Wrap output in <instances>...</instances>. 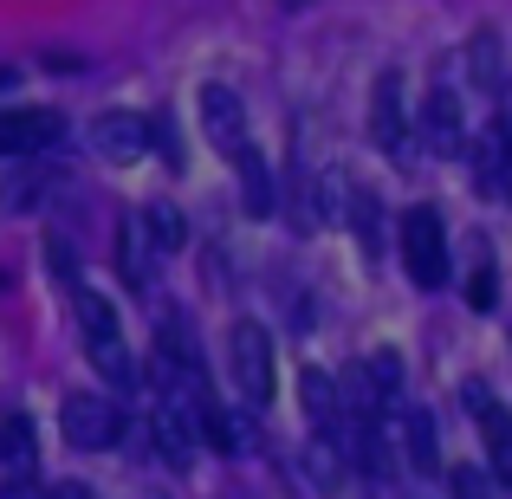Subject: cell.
Instances as JSON below:
<instances>
[{"label":"cell","instance_id":"5bb4252c","mask_svg":"<svg viewBox=\"0 0 512 499\" xmlns=\"http://www.w3.org/2000/svg\"><path fill=\"white\" fill-rule=\"evenodd\" d=\"M150 234L143 240H156V253H182L188 247V214L175 208V201H150V214H137Z\"/></svg>","mask_w":512,"mask_h":499},{"label":"cell","instance_id":"484cf974","mask_svg":"<svg viewBox=\"0 0 512 499\" xmlns=\"http://www.w3.org/2000/svg\"><path fill=\"white\" fill-rule=\"evenodd\" d=\"M46 499H98L85 487V480H59V487H46Z\"/></svg>","mask_w":512,"mask_h":499},{"label":"cell","instance_id":"8fae6325","mask_svg":"<svg viewBox=\"0 0 512 499\" xmlns=\"http://www.w3.org/2000/svg\"><path fill=\"white\" fill-rule=\"evenodd\" d=\"M299 402H305V415H312L318 441H331V448H338V435H344V422H338V383H331L325 370H305L299 376Z\"/></svg>","mask_w":512,"mask_h":499},{"label":"cell","instance_id":"7402d4cb","mask_svg":"<svg viewBox=\"0 0 512 499\" xmlns=\"http://www.w3.org/2000/svg\"><path fill=\"white\" fill-rule=\"evenodd\" d=\"M117 253H124V273L143 279V221H137V214L124 221V240H117Z\"/></svg>","mask_w":512,"mask_h":499},{"label":"cell","instance_id":"277c9868","mask_svg":"<svg viewBox=\"0 0 512 499\" xmlns=\"http://www.w3.org/2000/svg\"><path fill=\"white\" fill-rule=\"evenodd\" d=\"M227 363H234L240 396H247L253 409H266V396H273V344H266V331L260 325H234L227 331Z\"/></svg>","mask_w":512,"mask_h":499},{"label":"cell","instance_id":"52a82bcc","mask_svg":"<svg viewBox=\"0 0 512 499\" xmlns=\"http://www.w3.org/2000/svg\"><path fill=\"white\" fill-rule=\"evenodd\" d=\"M65 137L59 111H0V156H33Z\"/></svg>","mask_w":512,"mask_h":499},{"label":"cell","instance_id":"d6986e66","mask_svg":"<svg viewBox=\"0 0 512 499\" xmlns=\"http://www.w3.org/2000/svg\"><path fill=\"white\" fill-rule=\"evenodd\" d=\"M0 461H7L13 474L33 467V422H26V415H7V422H0Z\"/></svg>","mask_w":512,"mask_h":499},{"label":"cell","instance_id":"603a6c76","mask_svg":"<svg viewBox=\"0 0 512 499\" xmlns=\"http://www.w3.org/2000/svg\"><path fill=\"white\" fill-rule=\"evenodd\" d=\"M448 487H454V499H493V480L480 474V467H454Z\"/></svg>","mask_w":512,"mask_h":499},{"label":"cell","instance_id":"9c48e42d","mask_svg":"<svg viewBox=\"0 0 512 499\" xmlns=\"http://www.w3.org/2000/svg\"><path fill=\"white\" fill-rule=\"evenodd\" d=\"M370 137L389 156H409V117H402V78L396 72H383L370 91Z\"/></svg>","mask_w":512,"mask_h":499},{"label":"cell","instance_id":"7a4b0ae2","mask_svg":"<svg viewBox=\"0 0 512 499\" xmlns=\"http://www.w3.org/2000/svg\"><path fill=\"white\" fill-rule=\"evenodd\" d=\"M59 428H65V441H72V448L104 454V448H117V441H124V409H117L111 396H98V389H72V396L59 402Z\"/></svg>","mask_w":512,"mask_h":499},{"label":"cell","instance_id":"ba28073f","mask_svg":"<svg viewBox=\"0 0 512 499\" xmlns=\"http://www.w3.org/2000/svg\"><path fill=\"white\" fill-rule=\"evenodd\" d=\"M467 150H474L480 195H512V124H487L480 137H467Z\"/></svg>","mask_w":512,"mask_h":499},{"label":"cell","instance_id":"ac0fdd59","mask_svg":"<svg viewBox=\"0 0 512 499\" xmlns=\"http://www.w3.org/2000/svg\"><path fill=\"white\" fill-rule=\"evenodd\" d=\"M467 65H474V85H480V91H500V85H506L500 33H493V26H480V33H474V46H467Z\"/></svg>","mask_w":512,"mask_h":499},{"label":"cell","instance_id":"d4e9b609","mask_svg":"<svg viewBox=\"0 0 512 499\" xmlns=\"http://www.w3.org/2000/svg\"><path fill=\"white\" fill-rule=\"evenodd\" d=\"M0 499H46V493H39V487H33V480H26V474H13L7 487H0Z\"/></svg>","mask_w":512,"mask_h":499},{"label":"cell","instance_id":"44dd1931","mask_svg":"<svg viewBox=\"0 0 512 499\" xmlns=\"http://www.w3.org/2000/svg\"><path fill=\"white\" fill-rule=\"evenodd\" d=\"M39 195H46V175L20 169V175H13V182H7V195H0V201H7V208H33Z\"/></svg>","mask_w":512,"mask_h":499},{"label":"cell","instance_id":"8992f818","mask_svg":"<svg viewBox=\"0 0 512 499\" xmlns=\"http://www.w3.org/2000/svg\"><path fill=\"white\" fill-rule=\"evenodd\" d=\"M422 150L428 156H461L467 150V117H461V98L448 85H435L422 104Z\"/></svg>","mask_w":512,"mask_h":499},{"label":"cell","instance_id":"6da1fadb","mask_svg":"<svg viewBox=\"0 0 512 499\" xmlns=\"http://www.w3.org/2000/svg\"><path fill=\"white\" fill-rule=\"evenodd\" d=\"M72 305H78V331H85V357L98 363V376L111 389H137V363L124 350V331H117V312L104 292L91 286H72Z\"/></svg>","mask_w":512,"mask_h":499},{"label":"cell","instance_id":"e0dca14e","mask_svg":"<svg viewBox=\"0 0 512 499\" xmlns=\"http://www.w3.org/2000/svg\"><path fill=\"white\" fill-rule=\"evenodd\" d=\"M344 221L350 227H357V240H363V247H383V208H376V195H370V188H344Z\"/></svg>","mask_w":512,"mask_h":499},{"label":"cell","instance_id":"5b68a950","mask_svg":"<svg viewBox=\"0 0 512 499\" xmlns=\"http://www.w3.org/2000/svg\"><path fill=\"white\" fill-rule=\"evenodd\" d=\"M195 111H201V130H208L214 150L221 156H247V104H240L234 85H201Z\"/></svg>","mask_w":512,"mask_h":499},{"label":"cell","instance_id":"9a60e30c","mask_svg":"<svg viewBox=\"0 0 512 499\" xmlns=\"http://www.w3.org/2000/svg\"><path fill=\"white\" fill-rule=\"evenodd\" d=\"M363 376H370L376 409H396V415H402V357H396V350H376V357H363Z\"/></svg>","mask_w":512,"mask_h":499},{"label":"cell","instance_id":"7c38bea8","mask_svg":"<svg viewBox=\"0 0 512 499\" xmlns=\"http://www.w3.org/2000/svg\"><path fill=\"white\" fill-rule=\"evenodd\" d=\"M402 454H409L415 474H435L441 467V441H435V415L422 402H402Z\"/></svg>","mask_w":512,"mask_h":499},{"label":"cell","instance_id":"ffe728a7","mask_svg":"<svg viewBox=\"0 0 512 499\" xmlns=\"http://www.w3.org/2000/svg\"><path fill=\"white\" fill-rule=\"evenodd\" d=\"M493 299H500V279H493V260H480L474 273H467V305H474V312H493Z\"/></svg>","mask_w":512,"mask_h":499},{"label":"cell","instance_id":"cb8c5ba5","mask_svg":"<svg viewBox=\"0 0 512 499\" xmlns=\"http://www.w3.org/2000/svg\"><path fill=\"white\" fill-rule=\"evenodd\" d=\"M461 402H467L474 415H487V409H493V389H487V383H467V389H461Z\"/></svg>","mask_w":512,"mask_h":499},{"label":"cell","instance_id":"3957f363","mask_svg":"<svg viewBox=\"0 0 512 499\" xmlns=\"http://www.w3.org/2000/svg\"><path fill=\"white\" fill-rule=\"evenodd\" d=\"M402 260H409V279L422 292L448 286V234H441L435 208H409V221H402Z\"/></svg>","mask_w":512,"mask_h":499},{"label":"cell","instance_id":"4fadbf2b","mask_svg":"<svg viewBox=\"0 0 512 499\" xmlns=\"http://www.w3.org/2000/svg\"><path fill=\"white\" fill-rule=\"evenodd\" d=\"M234 169H240V208L247 214H273V169H266V156L260 150H247V156H234Z\"/></svg>","mask_w":512,"mask_h":499},{"label":"cell","instance_id":"2e32d148","mask_svg":"<svg viewBox=\"0 0 512 499\" xmlns=\"http://www.w3.org/2000/svg\"><path fill=\"white\" fill-rule=\"evenodd\" d=\"M480 435H487V461H493V480H506L512 487V415L493 402L487 415H480Z\"/></svg>","mask_w":512,"mask_h":499},{"label":"cell","instance_id":"30bf717a","mask_svg":"<svg viewBox=\"0 0 512 499\" xmlns=\"http://www.w3.org/2000/svg\"><path fill=\"white\" fill-rule=\"evenodd\" d=\"M91 143H98L104 163H137V156L150 150V124H143L137 111H111V117H98Z\"/></svg>","mask_w":512,"mask_h":499},{"label":"cell","instance_id":"4316f807","mask_svg":"<svg viewBox=\"0 0 512 499\" xmlns=\"http://www.w3.org/2000/svg\"><path fill=\"white\" fill-rule=\"evenodd\" d=\"M7 85H13V72H7V65H0V91H7Z\"/></svg>","mask_w":512,"mask_h":499}]
</instances>
